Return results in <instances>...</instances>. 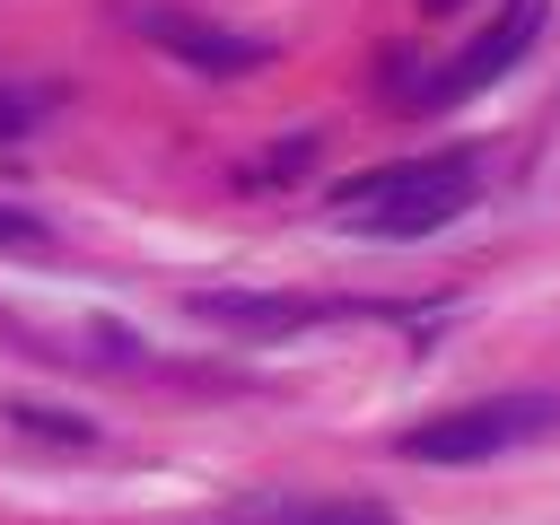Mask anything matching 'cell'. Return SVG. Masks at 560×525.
<instances>
[{
    "label": "cell",
    "mask_w": 560,
    "mask_h": 525,
    "mask_svg": "<svg viewBox=\"0 0 560 525\" xmlns=\"http://www.w3.org/2000/svg\"><path fill=\"white\" fill-rule=\"evenodd\" d=\"M534 35H542V0H508V18L490 26V35H472L429 88H420V105H455V96H472V88H490L499 70H516L525 52H534Z\"/></svg>",
    "instance_id": "obj_3"
},
{
    "label": "cell",
    "mask_w": 560,
    "mask_h": 525,
    "mask_svg": "<svg viewBox=\"0 0 560 525\" xmlns=\"http://www.w3.org/2000/svg\"><path fill=\"white\" fill-rule=\"evenodd\" d=\"M149 44L175 52V61H192V70H210V79H236V70H262V61H271L262 35H228V26L184 18V9H158V18H149Z\"/></svg>",
    "instance_id": "obj_4"
},
{
    "label": "cell",
    "mask_w": 560,
    "mask_h": 525,
    "mask_svg": "<svg viewBox=\"0 0 560 525\" xmlns=\"http://www.w3.org/2000/svg\"><path fill=\"white\" fill-rule=\"evenodd\" d=\"M0 245H9V254H44L52 236H44V219H26V210H0Z\"/></svg>",
    "instance_id": "obj_7"
},
{
    "label": "cell",
    "mask_w": 560,
    "mask_h": 525,
    "mask_svg": "<svg viewBox=\"0 0 560 525\" xmlns=\"http://www.w3.org/2000/svg\"><path fill=\"white\" fill-rule=\"evenodd\" d=\"M201 315L228 324V332H298V324H315L306 298H201Z\"/></svg>",
    "instance_id": "obj_5"
},
{
    "label": "cell",
    "mask_w": 560,
    "mask_h": 525,
    "mask_svg": "<svg viewBox=\"0 0 560 525\" xmlns=\"http://www.w3.org/2000/svg\"><path fill=\"white\" fill-rule=\"evenodd\" d=\"M472 192H481L472 158H411V166H376V175L341 184L332 192V219H350L368 236H429L455 210H472Z\"/></svg>",
    "instance_id": "obj_1"
},
{
    "label": "cell",
    "mask_w": 560,
    "mask_h": 525,
    "mask_svg": "<svg viewBox=\"0 0 560 525\" xmlns=\"http://www.w3.org/2000/svg\"><path fill=\"white\" fill-rule=\"evenodd\" d=\"M298 525H385L376 508H324V516H298Z\"/></svg>",
    "instance_id": "obj_8"
},
{
    "label": "cell",
    "mask_w": 560,
    "mask_h": 525,
    "mask_svg": "<svg viewBox=\"0 0 560 525\" xmlns=\"http://www.w3.org/2000/svg\"><path fill=\"white\" fill-rule=\"evenodd\" d=\"M9 131H26V105H18V96H0V140H9Z\"/></svg>",
    "instance_id": "obj_9"
},
{
    "label": "cell",
    "mask_w": 560,
    "mask_h": 525,
    "mask_svg": "<svg viewBox=\"0 0 560 525\" xmlns=\"http://www.w3.org/2000/svg\"><path fill=\"white\" fill-rule=\"evenodd\" d=\"M9 420H18V429H35V438H61V446H88V438H96L88 420H61V411H35V402H9Z\"/></svg>",
    "instance_id": "obj_6"
},
{
    "label": "cell",
    "mask_w": 560,
    "mask_h": 525,
    "mask_svg": "<svg viewBox=\"0 0 560 525\" xmlns=\"http://www.w3.org/2000/svg\"><path fill=\"white\" fill-rule=\"evenodd\" d=\"M420 9H455V0H420Z\"/></svg>",
    "instance_id": "obj_10"
},
{
    "label": "cell",
    "mask_w": 560,
    "mask_h": 525,
    "mask_svg": "<svg viewBox=\"0 0 560 525\" xmlns=\"http://www.w3.org/2000/svg\"><path fill=\"white\" fill-rule=\"evenodd\" d=\"M560 429V394H490V402H464V411H438L402 438L411 464H490L508 446H534Z\"/></svg>",
    "instance_id": "obj_2"
}]
</instances>
